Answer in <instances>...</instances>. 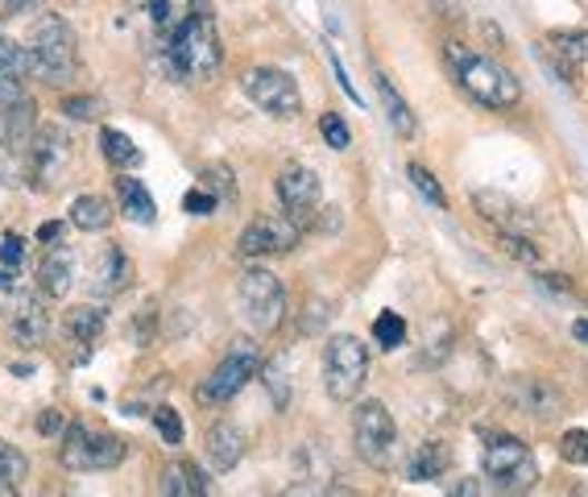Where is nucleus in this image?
<instances>
[{"instance_id":"obj_1","label":"nucleus","mask_w":588,"mask_h":497,"mask_svg":"<svg viewBox=\"0 0 588 497\" xmlns=\"http://www.w3.org/2000/svg\"><path fill=\"white\" fill-rule=\"evenodd\" d=\"M154 62L158 71L178 79V84H199V79H212L224 62V46L220 33H216V17L204 13L187 21L183 30L166 33V38H154Z\"/></svg>"},{"instance_id":"obj_2","label":"nucleus","mask_w":588,"mask_h":497,"mask_svg":"<svg viewBox=\"0 0 588 497\" xmlns=\"http://www.w3.org/2000/svg\"><path fill=\"white\" fill-rule=\"evenodd\" d=\"M443 55H448V67L457 75V84L469 91L477 104H486V108H510V104L522 100V84H518L514 75L506 71L498 59L472 55L469 46H460V42H448L443 46Z\"/></svg>"},{"instance_id":"obj_3","label":"nucleus","mask_w":588,"mask_h":497,"mask_svg":"<svg viewBox=\"0 0 588 497\" xmlns=\"http://www.w3.org/2000/svg\"><path fill=\"white\" fill-rule=\"evenodd\" d=\"M481 465L498 497H522L539 481L535 452L510 431H481Z\"/></svg>"},{"instance_id":"obj_4","label":"nucleus","mask_w":588,"mask_h":497,"mask_svg":"<svg viewBox=\"0 0 588 497\" xmlns=\"http://www.w3.org/2000/svg\"><path fill=\"white\" fill-rule=\"evenodd\" d=\"M30 59H33V75L59 88L75 75L79 67V38H75V26L59 13H42L33 21L30 30Z\"/></svg>"},{"instance_id":"obj_5","label":"nucleus","mask_w":588,"mask_h":497,"mask_svg":"<svg viewBox=\"0 0 588 497\" xmlns=\"http://www.w3.org/2000/svg\"><path fill=\"white\" fill-rule=\"evenodd\" d=\"M236 299H241V315H245L253 332H278L282 320H286V291L262 265H253V270L241 274Z\"/></svg>"},{"instance_id":"obj_6","label":"nucleus","mask_w":588,"mask_h":497,"mask_svg":"<svg viewBox=\"0 0 588 497\" xmlns=\"http://www.w3.org/2000/svg\"><path fill=\"white\" fill-rule=\"evenodd\" d=\"M369 378V349L349 332H336L324 349V386L327 398L336 402H353Z\"/></svg>"},{"instance_id":"obj_7","label":"nucleus","mask_w":588,"mask_h":497,"mask_svg":"<svg viewBox=\"0 0 588 497\" xmlns=\"http://www.w3.org/2000/svg\"><path fill=\"white\" fill-rule=\"evenodd\" d=\"M59 460L71 472H108V468H117L125 460V444L117 436H108L104 427L71 423L67 436H62Z\"/></svg>"},{"instance_id":"obj_8","label":"nucleus","mask_w":588,"mask_h":497,"mask_svg":"<svg viewBox=\"0 0 588 497\" xmlns=\"http://www.w3.org/2000/svg\"><path fill=\"white\" fill-rule=\"evenodd\" d=\"M241 91H245V100L253 108H262V113L278 120H291L303 113L298 84L286 71H278V67H249V71H241Z\"/></svg>"},{"instance_id":"obj_9","label":"nucleus","mask_w":588,"mask_h":497,"mask_svg":"<svg viewBox=\"0 0 588 497\" xmlns=\"http://www.w3.org/2000/svg\"><path fill=\"white\" fill-rule=\"evenodd\" d=\"M398 427L378 398H361L353 415V448L369 468H390Z\"/></svg>"},{"instance_id":"obj_10","label":"nucleus","mask_w":588,"mask_h":497,"mask_svg":"<svg viewBox=\"0 0 588 497\" xmlns=\"http://www.w3.org/2000/svg\"><path fill=\"white\" fill-rule=\"evenodd\" d=\"M71 137L59 129V125H46L38 129L33 137V149H30V183L38 191H55L67 178L71 170Z\"/></svg>"},{"instance_id":"obj_11","label":"nucleus","mask_w":588,"mask_h":497,"mask_svg":"<svg viewBox=\"0 0 588 497\" xmlns=\"http://www.w3.org/2000/svg\"><path fill=\"white\" fill-rule=\"evenodd\" d=\"M257 369H262L257 352H249V349L228 352L220 366H216L204 381H199V402H204V407H220V402L236 398L253 381V373H257Z\"/></svg>"},{"instance_id":"obj_12","label":"nucleus","mask_w":588,"mask_h":497,"mask_svg":"<svg viewBox=\"0 0 588 497\" xmlns=\"http://www.w3.org/2000/svg\"><path fill=\"white\" fill-rule=\"evenodd\" d=\"M298 245V224L291 216H257L245 224V233L236 241V248L245 257H278Z\"/></svg>"},{"instance_id":"obj_13","label":"nucleus","mask_w":588,"mask_h":497,"mask_svg":"<svg viewBox=\"0 0 588 497\" xmlns=\"http://www.w3.org/2000/svg\"><path fill=\"white\" fill-rule=\"evenodd\" d=\"M274 191H278L282 207L291 212L294 224H303V220L320 207V195H324V187H320V175L311 170V166H303V162H291V166H282L278 178H274Z\"/></svg>"},{"instance_id":"obj_14","label":"nucleus","mask_w":588,"mask_h":497,"mask_svg":"<svg viewBox=\"0 0 588 497\" xmlns=\"http://www.w3.org/2000/svg\"><path fill=\"white\" fill-rule=\"evenodd\" d=\"M137 9H141V21H146L149 42L183 30V26L195 21V17L212 13V4H207V0H137Z\"/></svg>"},{"instance_id":"obj_15","label":"nucleus","mask_w":588,"mask_h":497,"mask_svg":"<svg viewBox=\"0 0 588 497\" xmlns=\"http://www.w3.org/2000/svg\"><path fill=\"white\" fill-rule=\"evenodd\" d=\"M46 332H50V315H46L42 299L33 294H13V308H9V340L13 344H42Z\"/></svg>"},{"instance_id":"obj_16","label":"nucleus","mask_w":588,"mask_h":497,"mask_svg":"<svg viewBox=\"0 0 588 497\" xmlns=\"http://www.w3.org/2000/svg\"><path fill=\"white\" fill-rule=\"evenodd\" d=\"M204 452L207 465L216 468V472H233L245 460V452H249V439H245V431L236 423H216L204 439Z\"/></svg>"},{"instance_id":"obj_17","label":"nucleus","mask_w":588,"mask_h":497,"mask_svg":"<svg viewBox=\"0 0 588 497\" xmlns=\"http://www.w3.org/2000/svg\"><path fill=\"white\" fill-rule=\"evenodd\" d=\"M477 207H481V216H489L498 224V233H510V236H530L535 233V224L514 199H506L498 191H477Z\"/></svg>"},{"instance_id":"obj_18","label":"nucleus","mask_w":588,"mask_h":497,"mask_svg":"<svg viewBox=\"0 0 588 497\" xmlns=\"http://www.w3.org/2000/svg\"><path fill=\"white\" fill-rule=\"evenodd\" d=\"M30 149L21 137L4 129V120H0V183L4 187H26L30 183Z\"/></svg>"},{"instance_id":"obj_19","label":"nucleus","mask_w":588,"mask_h":497,"mask_svg":"<svg viewBox=\"0 0 588 497\" xmlns=\"http://www.w3.org/2000/svg\"><path fill=\"white\" fill-rule=\"evenodd\" d=\"M510 402L518 410H530V415H539V419H551L559 415V390H551L547 381H535V378H522V381H510Z\"/></svg>"},{"instance_id":"obj_20","label":"nucleus","mask_w":588,"mask_h":497,"mask_svg":"<svg viewBox=\"0 0 588 497\" xmlns=\"http://www.w3.org/2000/svg\"><path fill=\"white\" fill-rule=\"evenodd\" d=\"M71 282H75V257L67 248H50L42 265H38V291L46 299H62V294L71 291Z\"/></svg>"},{"instance_id":"obj_21","label":"nucleus","mask_w":588,"mask_h":497,"mask_svg":"<svg viewBox=\"0 0 588 497\" xmlns=\"http://www.w3.org/2000/svg\"><path fill=\"white\" fill-rule=\"evenodd\" d=\"M373 84H378V96H382V108H385V120H390V129H394L398 137H406V142H411L414 133H419V117H414V108L402 100V91H398L382 71L373 75Z\"/></svg>"},{"instance_id":"obj_22","label":"nucleus","mask_w":588,"mask_h":497,"mask_svg":"<svg viewBox=\"0 0 588 497\" xmlns=\"http://www.w3.org/2000/svg\"><path fill=\"white\" fill-rule=\"evenodd\" d=\"M448 465H452L448 444L427 439V444H419L411 452V460H406V477H411V481H440L443 472H448Z\"/></svg>"},{"instance_id":"obj_23","label":"nucleus","mask_w":588,"mask_h":497,"mask_svg":"<svg viewBox=\"0 0 588 497\" xmlns=\"http://www.w3.org/2000/svg\"><path fill=\"white\" fill-rule=\"evenodd\" d=\"M158 497H212V489H207V477L199 468L175 460V465H166Z\"/></svg>"},{"instance_id":"obj_24","label":"nucleus","mask_w":588,"mask_h":497,"mask_svg":"<svg viewBox=\"0 0 588 497\" xmlns=\"http://www.w3.org/2000/svg\"><path fill=\"white\" fill-rule=\"evenodd\" d=\"M104 328H108V315H104V308H91V303L71 308L62 315V332H67L75 344H96V340L104 337Z\"/></svg>"},{"instance_id":"obj_25","label":"nucleus","mask_w":588,"mask_h":497,"mask_svg":"<svg viewBox=\"0 0 588 497\" xmlns=\"http://www.w3.org/2000/svg\"><path fill=\"white\" fill-rule=\"evenodd\" d=\"M117 195H120V207H125V216L137 220V224H154L158 220V204H154V195L149 187H141L137 178L120 175L117 178Z\"/></svg>"},{"instance_id":"obj_26","label":"nucleus","mask_w":588,"mask_h":497,"mask_svg":"<svg viewBox=\"0 0 588 497\" xmlns=\"http://www.w3.org/2000/svg\"><path fill=\"white\" fill-rule=\"evenodd\" d=\"M71 224L84 233H104L112 224V207L100 195H75L71 199Z\"/></svg>"},{"instance_id":"obj_27","label":"nucleus","mask_w":588,"mask_h":497,"mask_svg":"<svg viewBox=\"0 0 588 497\" xmlns=\"http://www.w3.org/2000/svg\"><path fill=\"white\" fill-rule=\"evenodd\" d=\"M125 282H129V257H125L117 245H108L100 253V265H96V286H100L104 294H112V291H120Z\"/></svg>"},{"instance_id":"obj_28","label":"nucleus","mask_w":588,"mask_h":497,"mask_svg":"<svg viewBox=\"0 0 588 497\" xmlns=\"http://www.w3.org/2000/svg\"><path fill=\"white\" fill-rule=\"evenodd\" d=\"M100 149H104V158L112 162V166H141V149H137V142H133L129 133L108 129V125H104V129H100Z\"/></svg>"},{"instance_id":"obj_29","label":"nucleus","mask_w":588,"mask_h":497,"mask_svg":"<svg viewBox=\"0 0 588 497\" xmlns=\"http://www.w3.org/2000/svg\"><path fill=\"white\" fill-rule=\"evenodd\" d=\"M551 50L564 59V67H580V62H588V33L585 30H551Z\"/></svg>"},{"instance_id":"obj_30","label":"nucleus","mask_w":588,"mask_h":497,"mask_svg":"<svg viewBox=\"0 0 588 497\" xmlns=\"http://www.w3.org/2000/svg\"><path fill=\"white\" fill-rule=\"evenodd\" d=\"M26 472H30L26 452H17L13 444H4V439H0V494H13L17 485L26 481Z\"/></svg>"},{"instance_id":"obj_31","label":"nucleus","mask_w":588,"mask_h":497,"mask_svg":"<svg viewBox=\"0 0 588 497\" xmlns=\"http://www.w3.org/2000/svg\"><path fill=\"white\" fill-rule=\"evenodd\" d=\"M0 75L26 84V75H33L30 46H17V42H9V38H0Z\"/></svg>"},{"instance_id":"obj_32","label":"nucleus","mask_w":588,"mask_h":497,"mask_svg":"<svg viewBox=\"0 0 588 497\" xmlns=\"http://www.w3.org/2000/svg\"><path fill=\"white\" fill-rule=\"evenodd\" d=\"M373 340H378L385 352L402 349V344H406V320H402L398 311H382V315L373 320Z\"/></svg>"},{"instance_id":"obj_33","label":"nucleus","mask_w":588,"mask_h":497,"mask_svg":"<svg viewBox=\"0 0 588 497\" xmlns=\"http://www.w3.org/2000/svg\"><path fill=\"white\" fill-rule=\"evenodd\" d=\"M406 175H411L414 191H419V195H423L427 204H435V207H443V204H448V199H443V187H440V178L431 175V170H427L423 162H411V166H406Z\"/></svg>"},{"instance_id":"obj_34","label":"nucleus","mask_w":588,"mask_h":497,"mask_svg":"<svg viewBox=\"0 0 588 497\" xmlns=\"http://www.w3.org/2000/svg\"><path fill=\"white\" fill-rule=\"evenodd\" d=\"M559 456H564L568 465H576V468L588 465V431H585V427H568V431L559 436Z\"/></svg>"},{"instance_id":"obj_35","label":"nucleus","mask_w":588,"mask_h":497,"mask_svg":"<svg viewBox=\"0 0 588 497\" xmlns=\"http://www.w3.org/2000/svg\"><path fill=\"white\" fill-rule=\"evenodd\" d=\"M320 133H324V142L332 149H349V142H353L344 117H336V113H324V117H320Z\"/></svg>"},{"instance_id":"obj_36","label":"nucleus","mask_w":588,"mask_h":497,"mask_svg":"<svg viewBox=\"0 0 588 497\" xmlns=\"http://www.w3.org/2000/svg\"><path fill=\"white\" fill-rule=\"evenodd\" d=\"M62 113L75 120H100L104 100H96V96H71V100H62Z\"/></svg>"},{"instance_id":"obj_37","label":"nucleus","mask_w":588,"mask_h":497,"mask_svg":"<svg viewBox=\"0 0 588 497\" xmlns=\"http://www.w3.org/2000/svg\"><path fill=\"white\" fill-rule=\"evenodd\" d=\"M0 265L9 270V274H17L21 265H26V241L17 233H9L4 241H0Z\"/></svg>"},{"instance_id":"obj_38","label":"nucleus","mask_w":588,"mask_h":497,"mask_svg":"<svg viewBox=\"0 0 588 497\" xmlns=\"http://www.w3.org/2000/svg\"><path fill=\"white\" fill-rule=\"evenodd\" d=\"M154 423H158V431H163L166 444H183V419H178L175 407H158V410H154Z\"/></svg>"},{"instance_id":"obj_39","label":"nucleus","mask_w":588,"mask_h":497,"mask_svg":"<svg viewBox=\"0 0 588 497\" xmlns=\"http://www.w3.org/2000/svg\"><path fill=\"white\" fill-rule=\"evenodd\" d=\"M498 241L506 248H510V253H514L518 262H530V265H539V248L530 245V236H510V233H498Z\"/></svg>"},{"instance_id":"obj_40","label":"nucleus","mask_w":588,"mask_h":497,"mask_svg":"<svg viewBox=\"0 0 588 497\" xmlns=\"http://www.w3.org/2000/svg\"><path fill=\"white\" fill-rule=\"evenodd\" d=\"M38 436H46V439H55V436H67V415H62V410H42V415H38Z\"/></svg>"},{"instance_id":"obj_41","label":"nucleus","mask_w":588,"mask_h":497,"mask_svg":"<svg viewBox=\"0 0 588 497\" xmlns=\"http://www.w3.org/2000/svg\"><path fill=\"white\" fill-rule=\"evenodd\" d=\"M183 212L212 216V212H216V195H212V191H187V195H183Z\"/></svg>"},{"instance_id":"obj_42","label":"nucleus","mask_w":588,"mask_h":497,"mask_svg":"<svg viewBox=\"0 0 588 497\" xmlns=\"http://www.w3.org/2000/svg\"><path fill=\"white\" fill-rule=\"evenodd\" d=\"M204 178L216 191H220V199H233V195H236V178H233V170H228V166H224V170H220V166H207Z\"/></svg>"},{"instance_id":"obj_43","label":"nucleus","mask_w":588,"mask_h":497,"mask_svg":"<svg viewBox=\"0 0 588 497\" xmlns=\"http://www.w3.org/2000/svg\"><path fill=\"white\" fill-rule=\"evenodd\" d=\"M26 100V84H21V79H4V75H0V113H4V108H13V104H21Z\"/></svg>"},{"instance_id":"obj_44","label":"nucleus","mask_w":588,"mask_h":497,"mask_svg":"<svg viewBox=\"0 0 588 497\" xmlns=\"http://www.w3.org/2000/svg\"><path fill=\"white\" fill-rule=\"evenodd\" d=\"M62 233H67V224H62V220H46L42 228H38V241L55 245V241H62Z\"/></svg>"},{"instance_id":"obj_45","label":"nucleus","mask_w":588,"mask_h":497,"mask_svg":"<svg viewBox=\"0 0 588 497\" xmlns=\"http://www.w3.org/2000/svg\"><path fill=\"white\" fill-rule=\"evenodd\" d=\"M448 497H481V481H477V477H460L457 489Z\"/></svg>"},{"instance_id":"obj_46","label":"nucleus","mask_w":588,"mask_h":497,"mask_svg":"<svg viewBox=\"0 0 588 497\" xmlns=\"http://www.w3.org/2000/svg\"><path fill=\"white\" fill-rule=\"evenodd\" d=\"M572 337L580 340V344H588V320H576L572 323Z\"/></svg>"},{"instance_id":"obj_47","label":"nucleus","mask_w":588,"mask_h":497,"mask_svg":"<svg viewBox=\"0 0 588 497\" xmlns=\"http://www.w3.org/2000/svg\"><path fill=\"white\" fill-rule=\"evenodd\" d=\"M13 373H17V378H30V373H33V366H30V361H17V366H13Z\"/></svg>"},{"instance_id":"obj_48","label":"nucleus","mask_w":588,"mask_h":497,"mask_svg":"<svg viewBox=\"0 0 588 497\" xmlns=\"http://www.w3.org/2000/svg\"><path fill=\"white\" fill-rule=\"evenodd\" d=\"M9 286H13V274H9V270H0V291H9Z\"/></svg>"},{"instance_id":"obj_49","label":"nucleus","mask_w":588,"mask_h":497,"mask_svg":"<svg viewBox=\"0 0 588 497\" xmlns=\"http://www.w3.org/2000/svg\"><path fill=\"white\" fill-rule=\"evenodd\" d=\"M21 4H30V0H4V9H21Z\"/></svg>"},{"instance_id":"obj_50","label":"nucleus","mask_w":588,"mask_h":497,"mask_svg":"<svg viewBox=\"0 0 588 497\" xmlns=\"http://www.w3.org/2000/svg\"><path fill=\"white\" fill-rule=\"evenodd\" d=\"M576 497H580V494H576Z\"/></svg>"}]
</instances>
